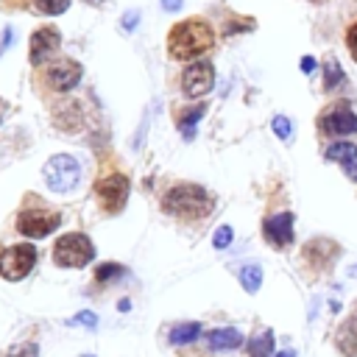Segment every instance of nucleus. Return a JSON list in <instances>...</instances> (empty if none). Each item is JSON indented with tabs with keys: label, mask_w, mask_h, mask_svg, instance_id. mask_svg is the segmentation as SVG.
<instances>
[{
	"label": "nucleus",
	"mask_w": 357,
	"mask_h": 357,
	"mask_svg": "<svg viewBox=\"0 0 357 357\" xmlns=\"http://www.w3.org/2000/svg\"><path fill=\"white\" fill-rule=\"evenodd\" d=\"M273 354V332L262 329L248 340V357H271Z\"/></svg>",
	"instance_id": "nucleus-20"
},
{
	"label": "nucleus",
	"mask_w": 357,
	"mask_h": 357,
	"mask_svg": "<svg viewBox=\"0 0 357 357\" xmlns=\"http://www.w3.org/2000/svg\"><path fill=\"white\" fill-rule=\"evenodd\" d=\"M53 123L61 128V131H75L81 126V106L78 103H59L53 109Z\"/></svg>",
	"instance_id": "nucleus-18"
},
{
	"label": "nucleus",
	"mask_w": 357,
	"mask_h": 357,
	"mask_svg": "<svg viewBox=\"0 0 357 357\" xmlns=\"http://www.w3.org/2000/svg\"><path fill=\"white\" fill-rule=\"evenodd\" d=\"M343 45H346V50H349L351 61L357 64V17L343 28Z\"/></svg>",
	"instance_id": "nucleus-24"
},
{
	"label": "nucleus",
	"mask_w": 357,
	"mask_h": 357,
	"mask_svg": "<svg viewBox=\"0 0 357 357\" xmlns=\"http://www.w3.org/2000/svg\"><path fill=\"white\" fill-rule=\"evenodd\" d=\"M335 346L343 357H357V315H349L337 332H335Z\"/></svg>",
	"instance_id": "nucleus-16"
},
{
	"label": "nucleus",
	"mask_w": 357,
	"mask_h": 357,
	"mask_svg": "<svg viewBox=\"0 0 357 357\" xmlns=\"http://www.w3.org/2000/svg\"><path fill=\"white\" fill-rule=\"evenodd\" d=\"M81 178V165L75 156L67 153H56L47 159L45 165V181L53 192H70Z\"/></svg>",
	"instance_id": "nucleus-5"
},
{
	"label": "nucleus",
	"mask_w": 357,
	"mask_h": 357,
	"mask_svg": "<svg viewBox=\"0 0 357 357\" xmlns=\"http://www.w3.org/2000/svg\"><path fill=\"white\" fill-rule=\"evenodd\" d=\"M349 276H351V279H357V265H351V268H349Z\"/></svg>",
	"instance_id": "nucleus-33"
},
{
	"label": "nucleus",
	"mask_w": 357,
	"mask_h": 357,
	"mask_svg": "<svg viewBox=\"0 0 357 357\" xmlns=\"http://www.w3.org/2000/svg\"><path fill=\"white\" fill-rule=\"evenodd\" d=\"M198 335H201V324L198 321H187V324H178V326L170 329V343L173 346H184V343H192Z\"/></svg>",
	"instance_id": "nucleus-21"
},
{
	"label": "nucleus",
	"mask_w": 357,
	"mask_h": 357,
	"mask_svg": "<svg viewBox=\"0 0 357 357\" xmlns=\"http://www.w3.org/2000/svg\"><path fill=\"white\" fill-rule=\"evenodd\" d=\"M123 273V265H114V262H103V265H98V271H95V279L98 282H109V279H114V276H120Z\"/></svg>",
	"instance_id": "nucleus-27"
},
{
	"label": "nucleus",
	"mask_w": 357,
	"mask_h": 357,
	"mask_svg": "<svg viewBox=\"0 0 357 357\" xmlns=\"http://www.w3.org/2000/svg\"><path fill=\"white\" fill-rule=\"evenodd\" d=\"M162 6H165L167 11H176V8H181V0H162Z\"/></svg>",
	"instance_id": "nucleus-32"
},
{
	"label": "nucleus",
	"mask_w": 357,
	"mask_h": 357,
	"mask_svg": "<svg viewBox=\"0 0 357 357\" xmlns=\"http://www.w3.org/2000/svg\"><path fill=\"white\" fill-rule=\"evenodd\" d=\"M95 324H98V318L92 312H78L67 321V326H95Z\"/></svg>",
	"instance_id": "nucleus-30"
},
{
	"label": "nucleus",
	"mask_w": 357,
	"mask_h": 357,
	"mask_svg": "<svg viewBox=\"0 0 357 357\" xmlns=\"http://www.w3.org/2000/svg\"><path fill=\"white\" fill-rule=\"evenodd\" d=\"M271 128H273V134H276L279 139H284V142L293 137V123H290L284 114H276V117L271 120Z\"/></svg>",
	"instance_id": "nucleus-26"
},
{
	"label": "nucleus",
	"mask_w": 357,
	"mask_h": 357,
	"mask_svg": "<svg viewBox=\"0 0 357 357\" xmlns=\"http://www.w3.org/2000/svg\"><path fill=\"white\" fill-rule=\"evenodd\" d=\"M215 45V31L206 20L201 17H190V20H181L178 25L170 28L167 33V53L178 61H190V59H198L204 56L206 50H212Z\"/></svg>",
	"instance_id": "nucleus-1"
},
{
	"label": "nucleus",
	"mask_w": 357,
	"mask_h": 357,
	"mask_svg": "<svg viewBox=\"0 0 357 357\" xmlns=\"http://www.w3.org/2000/svg\"><path fill=\"white\" fill-rule=\"evenodd\" d=\"M276 357H296V354H293V351H279Z\"/></svg>",
	"instance_id": "nucleus-34"
},
{
	"label": "nucleus",
	"mask_w": 357,
	"mask_h": 357,
	"mask_svg": "<svg viewBox=\"0 0 357 357\" xmlns=\"http://www.w3.org/2000/svg\"><path fill=\"white\" fill-rule=\"evenodd\" d=\"M206 340H209V349H212V351H231V349L243 346V335H240V329H234V326L212 329V332L206 335Z\"/></svg>",
	"instance_id": "nucleus-17"
},
{
	"label": "nucleus",
	"mask_w": 357,
	"mask_h": 357,
	"mask_svg": "<svg viewBox=\"0 0 357 357\" xmlns=\"http://www.w3.org/2000/svg\"><path fill=\"white\" fill-rule=\"evenodd\" d=\"M61 47V33L53 25L36 28L31 33V64H42L47 59H53V53Z\"/></svg>",
	"instance_id": "nucleus-13"
},
{
	"label": "nucleus",
	"mask_w": 357,
	"mask_h": 357,
	"mask_svg": "<svg viewBox=\"0 0 357 357\" xmlns=\"http://www.w3.org/2000/svg\"><path fill=\"white\" fill-rule=\"evenodd\" d=\"M212 206L215 201L201 184H176L162 198V209L181 220H201L212 212Z\"/></svg>",
	"instance_id": "nucleus-2"
},
{
	"label": "nucleus",
	"mask_w": 357,
	"mask_h": 357,
	"mask_svg": "<svg viewBox=\"0 0 357 357\" xmlns=\"http://www.w3.org/2000/svg\"><path fill=\"white\" fill-rule=\"evenodd\" d=\"M33 265H36V248L28 245V243L8 245V248L0 254V276L8 279V282L25 279Z\"/></svg>",
	"instance_id": "nucleus-6"
},
{
	"label": "nucleus",
	"mask_w": 357,
	"mask_h": 357,
	"mask_svg": "<svg viewBox=\"0 0 357 357\" xmlns=\"http://www.w3.org/2000/svg\"><path fill=\"white\" fill-rule=\"evenodd\" d=\"M92 3H95V0H92Z\"/></svg>",
	"instance_id": "nucleus-37"
},
{
	"label": "nucleus",
	"mask_w": 357,
	"mask_h": 357,
	"mask_svg": "<svg viewBox=\"0 0 357 357\" xmlns=\"http://www.w3.org/2000/svg\"><path fill=\"white\" fill-rule=\"evenodd\" d=\"M3 357H39V346L36 343H20L11 351H6Z\"/></svg>",
	"instance_id": "nucleus-28"
},
{
	"label": "nucleus",
	"mask_w": 357,
	"mask_h": 357,
	"mask_svg": "<svg viewBox=\"0 0 357 357\" xmlns=\"http://www.w3.org/2000/svg\"><path fill=\"white\" fill-rule=\"evenodd\" d=\"M215 86V67L212 61H192L184 73H181V89L187 98H201Z\"/></svg>",
	"instance_id": "nucleus-9"
},
{
	"label": "nucleus",
	"mask_w": 357,
	"mask_h": 357,
	"mask_svg": "<svg viewBox=\"0 0 357 357\" xmlns=\"http://www.w3.org/2000/svg\"><path fill=\"white\" fill-rule=\"evenodd\" d=\"M240 284L245 287V293H257L262 284V268L259 265H243L240 268Z\"/></svg>",
	"instance_id": "nucleus-22"
},
{
	"label": "nucleus",
	"mask_w": 357,
	"mask_h": 357,
	"mask_svg": "<svg viewBox=\"0 0 357 357\" xmlns=\"http://www.w3.org/2000/svg\"><path fill=\"white\" fill-rule=\"evenodd\" d=\"M324 159H326V162H337L340 170L346 173V178H351V181L357 184V142L337 139V142H332V145L324 151Z\"/></svg>",
	"instance_id": "nucleus-14"
},
{
	"label": "nucleus",
	"mask_w": 357,
	"mask_h": 357,
	"mask_svg": "<svg viewBox=\"0 0 357 357\" xmlns=\"http://www.w3.org/2000/svg\"><path fill=\"white\" fill-rule=\"evenodd\" d=\"M257 28V20L254 17H243V14H234L223 22V33L231 36V33H245V31H254Z\"/></svg>",
	"instance_id": "nucleus-23"
},
{
	"label": "nucleus",
	"mask_w": 357,
	"mask_h": 357,
	"mask_svg": "<svg viewBox=\"0 0 357 357\" xmlns=\"http://www.w3.org/2000/svg\"><path fill=\"white\" fill-rule=\"evenodd\" d=\"M231 237H234L231 226H220V229L215 231V237H212V245H215V248H226V245L231 243Z\"/></svg>",
	"instance_id": "nucleus-29"
},
{
	"label": "nucleus",
	"mask_w": 357,
	"mask_h": 357,
	"mask_svg": "<svg viewBox=\"0 0 357 357\" xmlns=\"http://www.w3.org/2000/svg\"><path fill=\"white\" fill-rule=\"evenodd\" d=\"M315 128L321 137L329 139H346L357 134V112L346 98H335L332 103H326L318 117H315Z\"/></svg>",
	"instance_id": "nucleus-3"
},
{
	"label": "nucleus",
	"mask_w": 357,
	"mask_h": 357,
	"mask_svg": "<svg viewBox=\"0 0 357 357\" xmlns=\"http://www.w3.org/2000/svg\"><path fill=\"white\" fill-rule=\"evenodd\" d=\"M204 112H206V103H198V106L181 109V112L176 114V123H178V128L184 131V137H192V131H195V123L204 117Z\"/></svg>",
	"instance_id": "nucleus-19"
},
{
	"label": "nucleus",
	"mask_w": 357,
	"mask_h": 357,
	"mask_svg": "<svg viewBox=\"0 0 357 357\" xmlns=\"http://www.w3.org/2000/svg\"><path fill=\"white\" fill-rule=\"evenodd\" d=\"M128 190H131V184L123 173H109L95 184V192L106 212H120L128 201Z\"/></svg>",
	"instance_id": "nucleus-7"
},
{
	"label": "nucleus",
	"mask_w": 357,
	"mask_h": 357,
	"mask_svg": "<svg viewBox=\"0 0 357 357\" xmlns=\"http://www.w3.org/2000/svg\"><path fill=\"white\" fill-rule=\"evenodd\" d=\"M59 223H61V215L50 212V209H25L17 218V229L25 237H45V234L56 231Z\"/></svg>",
	"instance_id": "nucleus-10"
},
{
	"label": "nucleus",
	"mask_w": 357,
	"mask_h": 357,
	"mask_svg": "<svg viewBox=\"0 0 357 357\" xmlns=\"http://www.w3.org/2000/svg\"><path fill=\"white\" fill-rule=\"evenodd\" d=\"M3 109H6V106H3V100H0V120H3Z\"/></svg>",
	"instance_id": "nucleus-36"
},
{
	"label": "nucleus",
	"mask_w": 357,
	"mask_h": 357,
	"mask_svg": "<svg viewBox=\"0 0 357 357\" xmlns=\"http://www.w3.org/2000/svg\"><path fill=\"white\" fill-rule=\"evenodd\" d=\"M262 237L273 245V248H287L293 243V212H276L271 218H265L262 223Z\"/></svg>",
	"instance_id": "nucleus-12"
},
{
	"label": "nucleus",
	"mask_w": 357,
	"mask_h": 357,
	"mask_svg": "<svg viewBox=\"0 0 357 357\" xmlns=\"http://www.w3.org/2000/svg\"><path fill=\"white\" fill-rule=\"evenodd\" d=\"M298 67H301V73H307V75H310V73H312V70L318 67V61H315L312 56H304V59L298 61Z\"/></svg>",
	"instance_id": "nucleus-31"
},
{
	"label": "nucleus",
	"mask_w": 357,
	"mask_h": 357,
	"mask_svg": "<svg viewBox=\"0 0 357 357\" xmlns=\"http://www.w3.org/2000/svg\"><path fill=\"white\" fill-rule=\"evenodd\" d=\"M307 3H312V6H321V3H326V0H307Z\"/></svg>",
	"instance_id": "nucleus-35"
},
{
	"label": "nucleus",
	"mask_w": 357,
	"mask_h": 357,
	"mask_svg": "<svg viewBox=\"0 0 357 357\" xmlns=\"http://www.w3.org/2000/svg\"><path fill=\"white\" fill-rule=\"evenodd\" d=\"M81 73L84 70H81V64L75 59H59L45 70V84L53 92H67L81 81Z\"/></svg>",
	"instance_id": "nucleus-11"
},
{
	"label": "nucleus",
	"mask_w": 357,
	"mask_h": 357,
	"mask_svg": "<svg viewBox=\"0 0 357 357\" xmlns=\"http://www.w3.org/2000/svg\"><path fill=\"white\" fill-rule=\"evenodd\" d=\"M95 257V245L86 234L81 231H73V234H64L56 240L53 245V262L59 268H84L89 259Z\"/></svg>",
	"instance_id": "nucleus-4"
},
{
	"label": "nucleus",
	"mask_w": 357,
	"mask_h": 357,
	"mask_svg": "<svg viewBox=\"0 0 357 357\" xmlns=\"http://www.w3.org/2000/svg\"><path fill=\"white\" fill-rule=\"evenodd\" d=\"M337 257H340V245L335 240H329V237H312L301 248V259L312 271H329Z\"/></svg>",
	"instance_id": "nucleus-8"
},
{
	"label": "nucleus",
	"mask_w": 357,
	"mask_h": 357,
	"mask_svg": "<svg viewBox=\"0 0 357 357\" xmlns=\"http://www.w3.org/2000/svg\"><path fill=\"white\" fill-rule=\"evenodd\" d=\"M346 86H349L346 70L340 67V61H337L335 53H326L324 61H321V89H324L326 95H337V92H343Z\"/></svg>",
	"instance_id": "nucleus-15"
},
{
	"label": "nucleus",
	"mask_w": 357,
	"mask_h": 357,
	"mask_svg": "<svg viewBox=\"0 0 357 357\" xmlns=\"http://www.w3.org/2000/svg\"><path fill=\"white\" fill-rule=\"evenodd\" d=\"M67 6H70V0H33V8L39 14H61V11H67Z\"/></svg>",
	"instance_id": "nucleus-25"
}]
</instances>
